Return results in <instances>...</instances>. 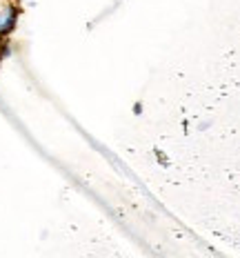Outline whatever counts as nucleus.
Wrapping results in <instances>:
<instances>
[{"mask_svg":"<svg viewBox=\"0 0 240 258\" xmlns=\"http://www.w3.org/2000/svg\"><path fill=\"white\" fill-rule=\"evenodd\" d=\"M16 20H18V7L9 0H0V36L7 38L14 31Z\"/></svg>","mask_w":240,"mask_h":258,"instance_id":"nucleus-1","label":"nucleus"},{"mask_svg":"<svg viewBox=\"0 0 240 258\" xmlns=\"http://www.w3.org/2000/svg\"><path fill=\"white\" fill-rule=\"evenodd\" d=\"M0 60H3V56H0Z\"/></svg>","mask_w":240,"mask_h":258,"instance_id":"nucleus-2","label":"nucleus"},{"mask_svg":"<svg viewBox=\"0 0 240 258\" xmlns=\"http://www.w3.org/2000/svg\"><path fill=\"white\" fill-rule=\"evenodd\" d=\"M9 3H12V0H9Z\"/></svg>","mask_w":240,"mask_h":258,"instance_id":"nucleus-3","label":"nucleus"}]
</instances>
